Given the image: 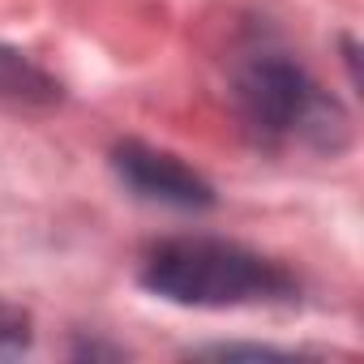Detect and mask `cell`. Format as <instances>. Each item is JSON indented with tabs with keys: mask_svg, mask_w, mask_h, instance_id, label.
Wrapping results in <instances>:
<instances>
[{
	"mask_svg": "<svg viewBox=\"0 0 364 364\" xmlns=\"http://www.w3.org/2000/svg\"><path fill=\"white\" fill-rule=\"evenodd\" d=\"M141 287L180 309H253L291 304L300 296V283L287 266L210 236L154 245L141 262Z\"/></svg>",
	"mask_w": 364,
	"mask_h": 364,
	"instance_id": "obj_1",
	"label": "cell"
},
{
	"mask_svg": "<svg viewBox=\"0 0 364 364\" xmlns=\"http://www.w3.org/2000/svg\"><path fill=\"white\" fill-rule=\"evenodd\" d=\"M236 107L249 133L266 146L300 141L321 154H338L351 137L347 112L334 95H326L304 65H296L279 48H253L236 65Z\"/></svg>",
	"mask_w": 364,
	"mask_h": 364,
	"instance_id": "obj_2",
	"label": "cell"
},
{
	"mask_svg": "<svg viewBox=\"0 0 364 364\" xmlns=\"http://www.w3.org/2000/svg\"><path fill=\"white\" fill-rule=\"evenodd\" d=\"M112 171L120 176V185L133 198L150 206H171V210H210L215 206V189L202 171H193L185 159L154 150L146 141H120L112 150Z\"/></svg>",
	"mask_w": 364,
	"mask_h": 364,
	"instance_id": "obj_3",
	"label": "cell"
},
{
	"mask_svg": "<svg viewBox=\"0 0 364 364\" xmlns=\"http://www.w3.org/2000/svg\"><path fill=\"white\" fill-rule=\"evenodd\" d=\"M0 99L31 103V107H52V103H60V82L43 65H35L26 52L0 43Z\"/></svg>",
	"mask_w": 364,
	"mask_h": 364,
	"instance_id": "obj_4",
	"label": "cell"
},
{
	"mask_svg": "<svg viewBox=\"0 0 364 364\" xmlns=\"http://www.w3.org/2000/svg\"><path fill=\"white\" fill-rule=\"evenodd\" d=\"M35 343V321L26 309L9 304V300H0V360H14L22 351H31Z\"/></svg>",
	"mask_w": 364,
	"mask_h": 364,
	"instance_id": "obj_5",
	"label": "cell"
},
{
	"mask_svg": "<svg viewBox=\"0 0 364 364\" xmlns=\"http://www.w3.org/2000/svg\"><path fill=\"white\" fill-rule=\"evenodd\" d=\"M198 355H219V360H240V355H249V360H279V355H287V351H279V347H257V343H223V347H198Z\"/></svg>",
	"mask_w": 364,
	"mask_h": 364,
	"instance_id": "obj_6",
	"label": "cell"
},
{
	"mask_svg": "<svg viewBox=\"0 0 364 364\" xmlns=\"http://www.w3.org/2000/svg\"><path fill=\"white\" fill-rule=\"evenodd\" d=\"M73 355H77V360H86V355H90V360H95V355H112V360H116V355H120V347H103V343H77V347H73Z\"/></svg>",
	"mask_w": 364,
	"mask_h": 364,
	"instance_id": "obj_7",
	"label": "cell"
}]
</instances>
